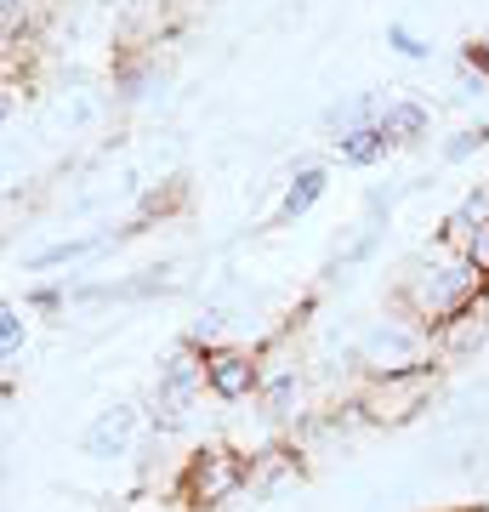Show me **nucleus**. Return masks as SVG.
Returning <instances> with one entry per match:
<instances>
[{
    "label": "nucleus",
    "mask_w": 489,
    "mask_h": 512,
    "mask_svg": "<svg viewBox=\"0 0 489 512\" xmlns=\"http://www.w3.org/2000/svg\"><path fill=\"white\" fill-rule=\"evenodd\" d=\"M245 490H251V450L239 444H200L177 473V501L188 512H234Z\"/></svg>",
    "instance_id": "nucleus-3"
},
{
    "label": "nucleus",
    "mask_w": 489,
    "mask_h": 512,
    "mask_svg": "<svg viewBox=\"0 0 489 512\" xmlns=\"http://www.w3.org/2000/svg\"><path fill=\"white\" fill-rule=\"evenodd\" d=\"M330 194V165H296L290 171L285 194H279V205H273V228H290V222H302L313 211V205Z\"/></svg>",
    "instance_id": "nucleus-9"
},
{
    "label": "nucleus",
    "mask_w": 489,
    "mask_h": 512,
    "mask_svg": "<svg viewBox=\"0 0 489 512\" xmlns=\"http://www.w3.org/2000/svg\"><path fill=\"white\" fill-rule=\"evenodd\" d=\"M381 109H387L381 92H353V97H336L319 126H325L330 143H342V137H353V131H364V126H381Z\"/></svg>",
    "instance_id": "nucleus-10"
},
{
    "label": "nucleus",
    "mask_w": 489,
    "mask_h": 512,
    "mask_svg": "<svg viewBox=\"0 0 489 512\" xmlns=\"http://www.w3.org/2000/svg\"><path fill=\"white\" fill-rule=\"evenodd\" d=\"M489 92V80L478 69H467V63H455V97H461V103H472V97H484Z\"/></svg>",
    "instance_id": "nucleus-19"
},
{
    "label": "nucleus",
    "mask_w": 489,
    "mask_h": 512,
    "mask_svg": "<svg viewBox=\"0 0 489 512\" xmlns=\"http://www.w3.org/2000/svg\"><path fill=\"white\" fill-rule=\"evenodd\" d=\"M438 387H444V365H427V370H410V376H387V382H364L359 404L364 427H410L433 410Z\"/></svg>",
    "instance_id": "nucleus-5"
},
{
    "label": "nucleus",
    "mask_w": 489,
    "mask_h": 512,
    "mask_svg": "<svg viewBox=\"0 0 489 512\" xmlns=\"http://www.w3.org/2000/svg\"><path fill=\"white\" fill-rule=\"evenodd\" d=\"M387 46H393L404 63H427V57H433V40H421L410 23H387Z\"/></svg>",
    "instance_id": "nucleus-17"
},
{
    "label": "nucleus",
    "mask_w": 489,
    "mask_h": 512,
    "mask_svg": "<svg viewBox=\"0 0 489 512\" xmlns=\"http://www.w3.org/2000/svg\"><path fill=\"white\" fill-rule=\"evenodd\" d=\"M205 393V348H194V342H177V348L160 359V370H154V393H148V433H160V439H171V433H182L188 427V416H194V404H200Z\"/></svg>",
    "instance_id": "nucleus-4"
},
{
    "label": "nucleus",
    "mask_w": 489,
    "mask_h": 512,
    "mask_svg": "<svg viewBox=\"0 0 489 512\" xmlns=\"http://www.w3.org/2000/svg\"><path fill=\"white\" fill-rule=\"evenodd\" d=\"M353 365L364 370V382H387V376H410V370L438 365L433 330L416 325L410 313H381L376 325H364L353 342Z\"/></svg>",
    "instance_id": "nucleus-2"
},
{
    "label": "nucleus",
    "mask_w": 489,
    "mask_h": 512,
    "mask_svg": "<svg viewBox=\"0 0 489 512\" xmlns=\"http://www.w3.org/2000/svg\"><path fill=\"white\" fill-rule=\"evenodd\" d=\"M23 348H29V319H23L18 302H6V308H0V359H6V365H18Z\"/></svg>",
    "instance_id": "nucleus-15"
},
{
    "label": "nucleus",
    "mask_w": 489,
    "mask_h": 512,
    "mask_svg": "<svg viewBox=\"0 0 489 512\" xmlns=\"http://www.w3.org/2000/svg\"><path fill=\"white\" fill-rule=\"evenodd\" d=\"M262 416L268 421H290L302 416V376L296 370H268V382H262Z\"/></svg>",
    "instance_id": "nucleus-13"
},
{
    "label": "nucleus",
    "mask_w": 489,
    "mask_h": 512,
    "mask_svg": "<svg viewBox=\"0 0 489 512\" xmlns=\"http://www.w3.org/2000/svg\"><path fill=\"white\" fill-rule=\"evenodd\" d=\"M478 148H489V120H478V126H461L450 143L438 148V154H444V165H461V160H472Z\"/></svg>",
    "instance_id": "nucleus-16"
},
{
    "label": "nucleus",
    "mask_w": 489,
    "mask_h": 512,
    "mask_svg": "<svg viewBox=\"0 0 489 512\" xmlns=\"http://www.w3.org/2000/svg\"><path fill=\"white\" fill-rule=\"evenodd\" d=\"M461 63H467V69H478L489 80V35H472L467 46H461Z\"/></svg>",
    "instance_id": "nucleus-21"
},
{
    "label": "nucleus",
    "mask_w": 489,
    "mask_h": 512,
    "mask_svg": "<svg viewBox=\"0 0 489 512\" xmlns=\"http://www.w3.org/2000/svg\"><path fill=\"white\" fill-rule=\"evenodd\" d=\"M262 382H268V370H262V353L256 348H211L205 353V393L217 404H245L262 393Z\"/></svg>",
    "instance_id": "nucleus-7"
},
{
    "label": "nucleus",
    "mask_w": 489,
    "mask_h": 512,
    "mask_svg": "<svg viewBox=\"0 0 489 512\" xmlns=\"http://www.w3.org/2000/svg\"><path fill=\"white\" fill-rule=\"evenodd\" d=\"M484 348H489V285L472 296L455 319H444V325L433 330V353H438V365H444V370L478 359Z\"/></svg>",
    "instance_id": "nucleus-8"
},
{
    "label": "nucleus",
    "mask_w": 489,
    "mask_h": 512,
    "mask_svg": "<svg viewBox=\"0 0 489 512\" xmlns=\"http://www.w3.org/2000/svg\"><path fill=\"white\" fill-rule=\"evenodd\" d=\"M478 291H484V279L472 274L467 256L438 251L433 262H416V268H404V279L393 285V313H410L416 325L438 330L444 319H455V313L467 308Z\"/></svg>",
    "instance_id": "nucleus-1"
},
{
    "label": "nucleus",
    "mask_w": 489,
    "mask_h": 512,
    "mask_svg": "<svg viewBox=\"0 0 489 512\" xmlns=\"http://www.w3.org/2000/svg\"><path fill=\"white\" fill-rule=\"evenodd\" d=\"M381 131L393 137V148H421L427 137H433V109H427L421 97H387Z\"/></svg>",
    "instance_id": "nucleus-11"
},
{
    "label": "nucleus",
    "mask_w": 489,
    "mask_h": 512,
    "mask_svg": "<svg viewBox=\"0 0 489 512\" xmlns=\"http://www.w3.org/2000/svg\"><path fill=\"white\" fill-rule=\"evenodd\" d=\"M455 217L467 222V228H484V222H489V177H484V183H472L467 194H461Z\"/></svg>",
    "instance_id": "nucleus-18"
},
{
    "label": "nucleus",
    "mask_w": 489,
    "mask_h": 512,
    "mask_svg": "<svg viewBox=\"0 0 489 512\" xmlns=\"http://www.w3.org/2000/svg\"><path fill=\"white\" fill-rule=\"evenodd\" d=\"M23 6H29V0H0V23H6V35H18V18H23Z\"/></svg>",
    "instance_id": "nucleus-22"
},
{
    "label": "nucleus",
    "mask_w": 489,
    "mask_h": 512,
    "mask_svg": "<svg viewBox=\"0 0 489 512\" xmlns=\"http://www.w3.org/2000/svg\"><path fill=\"white\" fill-rule=\"evenodd\" d=\"M148 427V410L143 404H103L97 416L86 421V433H80V456L86 461H126L137 450V433Z\"/></svg>",
    "instance_id": "nucleus-6"
},
{
    "label": "nucleus",
    "mask_w": 489,
    "mask_h": 512,
    "mask_svg": "<svg viewBox=\"0 0 489 512\" xmlns=\"http://www.w3.org/2000/svg\"><path fill=\"white\" fill-rule=\"evenodd\" d=\"M109 245V234H69V239H57V245H46V251H35L23 268L29 274H46V268H69V262H80V256H97Z\"/></svg>",
    "instance_id": "nucleus-14"
},
{
    "label": "nucleus",
    "mask_w": 489,
    "mask_h": 512,
    "mask_svg": "<svg viewBox=\"0 0 489 512\" xmlns=\"http://www.w3.org/2000/svg\"><path fill=\"white\" fill-rule=\"evenodd\" d=\"M330 148H336V160H342L347 171H370V165H381L393 154V137L381 126H364V131H353V137H342V143H330Z\"/></svg>",
    "instance_id": "nucleus-12"
},
{
    "label": "nucleus",
    "mask_w": 489,
    "mask_h": 512,
    "mask_svg": "<svg viewBox=\"0 0 489 512\" xmlns=\"http://www.w3.org/2000/svg\"><path fill=\"white\" fill-rule=\"evenodd\" d=\"M467 262H472V274H478V279L489 285V222L478 228V234H472V245H467Z\"/></svg>",
    "instance_id": "nucleus-20"
}]
</instances>
